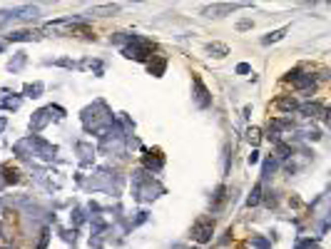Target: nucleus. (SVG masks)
<instances>
[{
  "label": "nucleus",
  "mask_w": 331,
  "mask_h": 249,
  "mask_svg": "<svg viewBox=\"0 0 331 249\" xmlns=\"http://www.w3.org/2000/svg\"><path fill=\"white\" fill-rule=\"evenodd\" d=\"M112 122H115V120H112V112L107 110V105H105L102 100L92 102L90 107L82 110V124H85L88 130H92V132H97L100 137H105V132L110 130Z\"/></svg>",
  "instance_id": "nucleus-1"
},
{
  "label": "nucleus",
  "mask_w": 331,
  "mask_h": 249,
  "mask_svg": "<svg viewBox=\"0 0 331 249\" xmlns=\"http://www.w3.org/2000/svg\"><path fill=\"white\" fill-rule=\"evenodd\" d=\"M115 40H127L130 43V45L122 48V55L130 58V60H147L152 55V50H154V45L142 35H125V37H115Z\"/></svg>",
  "instance_id": "nucleus-2"
},
{
  "label": "nucleus",
  "mask_w": 331,
  "mask_h": 249,
  "mask_svg": "<svg viewBox=\"0 0 331 249\" xmlns=\"http://www.w3.org/2000/svg\"><path fill=\"white\" fill-rule=\"evenodd\" d=\"M53 115L55 117H62L65 115V110L58 107V105H50V107H43V110H37L35 115L30 117V130L32 132H40V130H45V124L53 120Z\"/></svg>",
  "instance_id": "nucleus-3"
},
{
  "label": "nucleus",
  "mask_w": 331,
  "mask_h": 249,
  "mask_svg": "<svg viewBox=\"0 0 331 249\" xmlns=\"http://www.w3.org/2000/svg\"><path fill=\"white\" fill-rule=\"evenodd\" d=\"M25 142V147H32L35 152L32 155L43 157V159H53V157L58 155V147L55 145H50V142H45L43 137H37V135H30L28 140H23Z\"/></svg>",
  "instance_id": "nucleus-4"
},
{
  "label": "nucleus",
  "mask_w": 331,
  "mask_h": 249,
  "mask_svg": "<svg viewBox=\"0 0 331 249\" xmlns=\"http://www.w3.org/2000/svg\"><path fill=\"white\" fill-rule=\"evenodd\" d=\"M284 82H292L297 90L301 93H311L314 90V80H311V75H304L301 70H292V72H286L284 75Z\"/></svg>",
  "instance_id": "nucleus-5"
},
{
  "label": "nucleus",
  "mask_w": 331,
  "mask_h": 249,
  "mask_svg": "<svg viewBox=\"0 0 331 249\" xmlns=\"http://www.w3.org/2000/svg\"><path fill=\"white\" fill-rule=\"evenodd\" d=\"M192 85H194V102H197V107H202V110H204V107H210L212 105V95H210V90H207V85H204V82H202V77H199V75H194V77H192Z\"/></svg>",
  "instance_id": "nucleus-6"
},
{
  "label": "nucleus",
  "mask_w": 331,
  "mask_h": 249,
  "mask_svg": "<svg viewBox=\"0 0 331 249\" xmlns=\"http://www.w3.org/2000/svg\"><path fill=\"white\" fill-rule=\"evenodd\" d=\"M244 5H246V3H217V5L204 8L202 15H207V18H222V15H229V13L239 10V8H244Z\"/></svg>",
  "instance_id": "nucleus-7"
},
{
  "label": "nucleus",
  "mask_w": 331,
  "mask_h": 249,
  "mask_svg": "<svg viewBox=\"0 0 331 249\" xmlns=\"http://www.w3.org/2000/svg\"><path fill=\"white\" fill-rule=\"evenodd\" d=\"M212 234H214V219H199V222L192 227V237H194L199 244L210 242Z\"/></svg>",
  "instance_id": "nucleus-8"
},
{
  "label": "nucleus",
  "mask_w": 331,
  "mask_h": 249,
  "mask_svg": "<svg viewBox=\"0 0 331 249\" xmlns=\"http://www.w3.org/2000/svg\"><path fill=\"white\" fill-rule=\"evenodd\" d=\"M145 167L152 170V172H159V170L164 167V157H162V152H159V150L147 152V155H145Z\"/></svg>",
  "instance_id": "nucleus-9"
},
{
  "label": "nucleus",
  "mask_w": 331,
  "mask_h": 249,
  "mask_svg": "<svg viewBox=\"0 0 331 249\" xmlns=\"http://www.w3.org/2000/svg\"><path fill=\"white\" fill-rule=\"evenodd\" d=\"M299 110L306 117H324V120H326V107L319 105V102H306V105H301Z\"/></svg>",
  "instance_id": "nucleus-10"
},
{
  "label": "nucleus",
  "mask_w": 331,
  "mask_h": 249,
  "mask_svg": "<svg viewBox=\"0 0 331 249\" xmlns=\"http://www.w3.org/2000/svg\"><path fill=\"white\" fill-rule=\"evenodd\" d=\"M37 37H40V35L32 30H13L8 35L10 43H30V40H37Z\"/></svg>",
  "instance_id": "nucleus-11"
},
{
  "label": "nucleus",
  "mask_w": 331,
  "mask_h": 249,
  "mask_svg": "<svg viewBox=\"0 0 331 249\" xmlns=\"http://www.w3.org/2000/svg\"><path fill=\"white\" fill-rule=\"evenodd\" d=\"M164 67H167V60H164V58H157V60L150 62V72L154 77H162V75H164Z\"/></svg>",
  "instance_id": "nucleus-12"
},
{
  "label": "nucleus",
  "mask_w": 331,
  "mask_h": 249,
  "mask_svg": "<svg viewBox=\"0 0 331 249\" xmlns=\"http://www.w3.org/2000/svg\"><path fill=\"white\" fill-rule=\"evenodd\" d=\"M286 32H289V28H281V30H274V32H269V35H264V37H262V45H271V43L281 40Z\"/></svg>",
  "instance_id": "nucleus-13"
},
{
  "label": "nucleus",
  "mask_w": 331,
  "mask_h": 249,
  "mask_svg": "<svg viewBox=\"0 0 331 249\" xmlns=\"http://www.w3.org/2000/svg\"><path fill=\"white\" fill-rule=\"evenodd\" d=\"M120 10V5H95L92 8V15H112V13H117Z\"/></svg>",
  "instance_id": "nucleus-14"
},
{
  "label": "nucleus",
  "mask_w": 331,
  "mask_h": 249,
  "mask_svg": "<svg viewBox=\"0 0 331 249\" xmlns=\"http://www.w3.org/2000/svg\"><path fill=\"white\" fill-rule=\"evenodd\" d=\"M276 107H281V110L292 112V110H297L299 105H297V100H294V97H279V100H276Z\"/></svg>",
  "instance_id": "nucleus-15"
},
{
  "label": "nucleus",
  "mask_w": 331,
  "mask_h": 249,
  "mask_svg": "<svg viewBox=\"0 0 331 249\" xmlns=\"http://www.w3.org/2000/svg\"><path fill=\"white\" fill-rule=\"evenodd\" d=\"M207 50H210V53L214 55V58H224V55L229 53V48H227V45H222V43H212V45L207 48Z\"/></svg>",
  "instance_id": "nucleus-16"
},
{
  "label": "nucleus",
  "mask_w": 331,
  "mask_h": 249,
  "mask_svg": "<svg viewBox=\"0 0 331 249\" xmlns=\"http://www.w3.org/2000/svg\"><path fill=\"white\" fill-rule=\"evenodd\" d=\"M3 182H5V185H15V182H20V172L5 167V177H3Z\"/></svg>",
  "instance_id": "nucleus-17"
},
{
  "label": "nucleus",
  "mask_w": 331,
  "mask_h": 249,
  "mask_svg": "<svg viewBox=\"0 0 331 249\" xmlns=\"http://www.w3.org/2000/svg\"><path fill=\"white\" fill-rule=\"evenodd\" d=\"M259 199H262V185H254L252 194H249V199H246V204H249V207H257Z\"/></svg>",
  "instance_id": "nucleus-18"
},
{
  "label": "nucleus",
  "mask_w": 331,
  "mask_h": 249,
  "mask_svg": "<svg viewBox=\"0 0 331 249\" xmlns=\"http://www.w3.org/2000/svg\"><path fill=\"white\" fill-rule=\"evenodd\" d=\"M25 60H28V55H25V53H15V60H10V65H8V67L15 72V70H20V67L25 65Z\"/></svg>",
  "instance_id": "nucleus-19"
},
{
  "label": "nucleus",
  "mask_w": 331,
  "mask_h": 249,
  "mask_svg": "<svg viewBox=\"0 0 331 249\" xmlns=\"http://www.w3.org/2000/svg\"><path fill=\"white\" fill-rule=\"evenodd\" d=\"M246 140H249V142L257 147V145H259V140H262V132H259V127H249V130H246Z\"/></svg>",
  "instance_id": "nucleus-20"
},
{
  "label": "nucleus",
  "mask_w": 331,
  "mask_h": 249,
  "mask_svg": "<svg viewBox=\"0 0 331 249\" xmlns=\"http://www.w3.org/2000/svg\"><path fill=\"white\" fill-rule=\"evenodd\" d=\"M45 88H43V82H32V85H25V95L28 97H40V93H43Z\"/></svg>",
  "instance_id": "nucleus-21"
},
{
  "label": "nucleus",
  "mask_w": 331,
  "mask_h": 249,
  "mask_svg": "<svg viewBox=\"0 0 331 249\" xmlns=\"http://www.w3.org/2000/svg\"><path fill=\"white\" fill-rule=\"evenodd\" d=\"M252 247H257V249H271V242H269V239H264V237H259V234H254V237H252Z\"/></svg>",
  "instance_id": "nucleus-22"
},
{
  "label": "nucleus",
  "mask_w": 331,
  "mask_h": 249,
  "mask_svg": "<svg viewBox=\"0 0 331 249\" xmlns=\"http://www.w3.org/2000/svg\"><path fill=\"white\" fill-rule=\"evenodd\" d=\"M276 152H279V159H286V157H292V147L284 142H276Z\"/></svg>",
  "instance_id": "nucleus-23"
},
{
  "label": "nucleus",
  "mask_w": 331,
  "mask_h": 249,
  "mask_svg": "<svg viewBox=\"0 0 331 249\" xmlns=\"http://www.w3.org/2000/svg\"><path fill=\"white\" fill-rule=\"evenodd\" d=\"M274 170H276V159H264V170H262V175H264V177H271V172H274Z\"/></svg>",
  "instance_id": "nucleus-24"
},
{
  "label": "nucleus",
  "mask_w": 331,
  "mask_h": 249,
  "mask_svg": "<svg viewBox=\"0 0 331 249\" xmlns=\"http://www.w3.org/2000/svg\"><path fill=\"white\" fill-rule=\"evenodd\" d=\"M224 192H227V189H224L222 185L217 187V192H214V210H217V207H219V204L224 202Z\"/></svg>",
  "instance_id": "nucleus-25"
},
{
  "label": "nucleus",
  "mask_w": 331,
  "mask_h": 249,
  "mask_svg": "<svg viewBox=\"0 0 331 249\" xmlns=\"http://www.w3.org/2000/svg\"><path fill=\"white\" fill-rule=\"evenodd\" d=\"M294 249H316V244H314L311 239H306V242H299V244H297Z\"/></svg>",
  "instance_id": "nucleus-26"
},
{
  "label": "nucleus",
  "mask_w": 331,
  "mask_h": 249,
  "mask_svg": "<svg viewBox=\"0 0 331 249\" xmlns=\"http://www.w3.org/2000/svg\"><path fill=\"white\" fill-rule=\"evenodd\" d=\"M48 239H50V234H48V229H45V232H43V237H40V244H37V249L48 247Z\"/></svg>",
  "instance_id": "nucleus-27"
},
{
  "label": "nucleus",
  "mask_w": 331,
  "mask_h": 249,
  "mask_svg": "<svg viewBox=\"0 0 331 249\" xmlns=\"http://www.w3.org/2000/svg\"><path fill=\"white\" fill-rule=\"evenodd\" d=\"M249 70H252V67H249L246 62H239V65H237V72H239V75H246Z\"/></svg>",
  "instance_id": "nucleus-28"
},
{
  "label": "nucleus",
  "mask_w": 331,
  "mask_h": 249,
  "mask_svg": "<svg viewBox=\"0 0 331 249\" xmlns=\"http://www.w3.org/2000/svg\"><path fill=\"white\" fill-rule=\"evenodd\" d=\"M237 28H239V30H249V28H252V20H241Z\"/></svg>",
  "instance_id": "nucleus-29"
},
{
  "label": "nucleus",
  "mask_w": 331,
  "mask_h": 249,
  "mask_svg": "<svg viewBox=\"0 0 331 249\" xmlns=\"http://www.w3.org/2000/svg\"><path fill=\"white\" fill-rule=\"evenodd\" d=\"M257 162H259V152H257V150H254V152H252V155H249V164H257Z\"/></svg>",
  "instance_id": "nucleus-30"
},
{
  "label": "nucleus",
  "mask_w": 331,
  "mask_h": 249,
  "mask_svg": "<svg viewBox=\"0 0 331 249\" xmlns=\"http://www.w3.org/2000/svg\"><path fill=\"white\" fill-rule=\"evenodd\" d=\"M5 130V117H0V132Z\"/></svg>",
  "instance_id": "nucleus-31"
},
{
  "label": "nucleus",
  "mask_w": 331,
  "mask_h": 249,
  "mask_svg": "<svg viewBox=\"0 0 331 249\" xmlns=\"http://www.w3.org/2000/svg\"><path fill=\"white\" fill-rule=\"evenodd\" d=\"M3 50H5V45H3V43H0V53H3Z\"/></svg>",
  "instance_id": "nucleus-32"
},
{
  "label": "nucleus",
  "mask_w": 331,
  "mask_h": 249,
  "mask_svg": "<svg viewBox=\"0 0 331 249\" xmlns=\"http://www.w3.org/2000/svg\"><path fill=\"white\" fill-rule=\"evenodd\" d=\"M0 187H5V182H3V180H0Z\"/></svg>",
  "instance_id": "nucleus-33"
},
{
  "label": "nucleus",
  "mask_w": 331,
  "mask_h": 249,
  "mask_svg": "<svg viewBox=\"0 0 331 249\" xmlns=\"http://www.w3.org/2000/svg\"><path fill=\"white\" fill-rule=\"evenodd\" d=\"M239 249H244V247H239Z\"/></svg>",
  "instance_id": "nucleus-34"
},
{
  "label": "nucleus",
  "mask_w": 331,
  "mask_h": 249,
  "mask_svg": "<svg viewBox=\"0 0 331 249\" xmlns=\"http://www.w3.org/2000/svg\"><path fill=\"white\" fill-rule=\"evenodd\" d=\"M0 229H3V227H0Z\"/></svg>",
  "instance_id": "nucleus-35"
}]
</instances>
